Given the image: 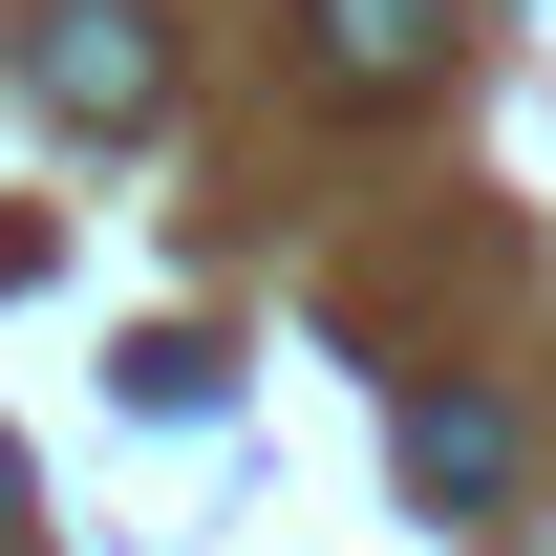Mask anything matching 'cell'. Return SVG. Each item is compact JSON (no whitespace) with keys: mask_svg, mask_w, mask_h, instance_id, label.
<instances>
[{"mask_svg":"<svg viewBox=\"0 0 556 556\" xmlns=\"http://www.w3.org/2000/svg\"><path fill=\"white\" fill-rule=\"evenodd\" d=\"M0 535H22V450H0Z\"/></svg>","mask_w":556,"mask_h":556,"instance_id":"4","label":"cell"},{"mask_svg":"<svg viewBox=\"0 0 556 556\" xmlns=\"http://www.w3.org/2000/svg\"><path fill=\"white\" fill-rule=\"evenodd\" d=\"M321 65L343 86H428L450 65V0H321Z\"/></svg>","mask_w":556,"mask_h":556,"instance_id":"3","label":"cell"},{"mask_svg":"<svg viewBox=\"0 0 556 556\" xmlns=\"http://www.w3.org/2000/svg\"><path fill=\"white\" fill-rule=\"evenodd\" d=\"M22 86H43L65 129H150V108H172V43H150V0H43V22H22Z\"/></svg>","mask_w":556,"mask_h":556,"instance_id":"1","label":"cell"},{"mask_svg":"<svg viewBox=\"0 0 556 556\" xmlns=\"http://www.w3.org/2000/svg\"><path fill=\"white\" fill-rule=\"evenodd\" d=\"M407 492H428V514H492V492H514V407H471V386H407Z\"/></svg>","mask_w":556,"mask_h":556,"instance_id":"2","label":"cell"}]
</instances>
